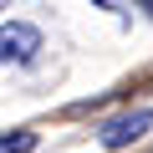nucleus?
<instances>
[{"label":"nucleus","mask_w":153,"mask_h":153,"mask_svg":"<svg viewBox=\"0 0 153 153\" xmlns=\"http://www.w3.org/2000/svg\"><path fill=\"white\" fill-rule=\"evenodd\" d=\"M148 128H153V107H138V112H123V117L102 123V133H97V138H102V148H112V153H117V148H133Z\"/></svg>","instance_id":"f257e3e1"},{"label":"nucleus","mask_w":153,"mask_h":153,"mask_svg":"<svg viewBox=\"0 0 153 153\" xmlns=\"http://www.w3.org/2000/svg\"><path fill=\"white\" fill-rule=\"evenodd\" d=\"M41 51V31L26 26V21H10L0 26V61H31Z\"/></svg>","instance_id":"f03ea898"},{"label":"nucleus","mask_w":153,"mask_h":153,"mask_svg":"<svg viewBox=\"0 0 153 153\" xmlns=\"http://www.w3.org/2000/svg\"><path fill=\"white\" fill-rule=\"evenodd\" d=\"M97 5H107V0H97Z\"/></svg>","instance_id":"20e7f679"},{"label":"nucleus","mask_w":153,"mask_h":153,"mask_svg":"<svg viewBox=\"0 0 153 153\" xmlns=\"http://www.w3.org/2000/svg\"><path fill=\"white\" fill-rule=\"evenodd\" d=\"M31 148H36V133L31 128H16V133L0 138V153H31Z\"/></svg>","instance_id":"7ed1b4c3"},{"label":"nucleus","mask_w":153,"mask_h":153,"mask_svg":"<svg viewBox=\"0 0 153 153\" xmlns=\"http://www.w3.org/2000/svg\"><path fill=\"white\" fill-rule=\"evenodd\" d=\"M143 5H153V0H143Z\"/></svg>","instance_id":"39448f33"}]
</instances>
